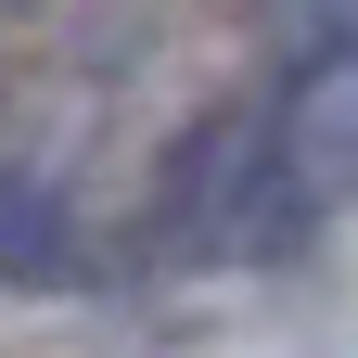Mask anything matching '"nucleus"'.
<instances>
[{
  "mask_svg": "<svg viewBox=\"0 0 358 358\" xmlns=\"http://www.w3.org/2000/svg\"><path fill=\"white\" fill-rule=\"evenodd\" d=\"M320 205L333 192L282 141V115L268 103H217L154 166V256H179V268H282Z\"/></svg>",
  "mask_w": 358,
  "mask_h": 358,
  "instance_id": "obj_1",
  "label": "nucleus"
},
{
  "mask_svg": "<svg viewBox=\"0 0 358 358\" xmlns=\"http://www.w3.org/2000/svg\"><path fill=\"white\" fill-rule=\"evenodd\" d=\"M282 141L307 154V179L320 192H358V13H333V26H307L294 52H282Z\"/></svg>",
  "mask_w": 358,
  "mask_h": 358,
  "instance_id": "obj_2",
  "label": "nucleus"
},
{
  "mask_svg": "<svg viewBox=\"0 0 358 358\" xmlns=\"http://www.w3.org/2000/svg\"><path fill=\"white\" fill-rule=\"evenodd\" d=\"M0 282H77V205L26 166H0Z\"/></svg>",
  "mask_w": 358,
  "mask_h": 358,
  "instance_id": "obj_3",
  "label": "nucleus"
}]
</instances>
